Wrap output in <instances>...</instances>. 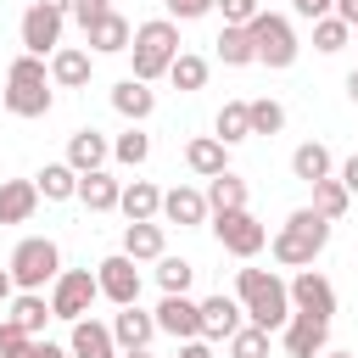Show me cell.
<instances>
[{"label":"cell","mask_w":358,"mask_h":358,"mask_svg":"<svg viewBox=\"0 0 358 358\" xmlns=\"http://www.w3.org/2000/svg\"><path fill=\"white\" fill-rule=\"evenodd\" d=\"M235 302H241V313L257 324V330H285V319H291V291H285V280L274 274V268H241L235 274Z\"/></svg>","instance_id":"obj_1"},{"label":"cell","mask_w":358,"mask_h":358,"mask_svg":"<svg viewBox=\"0 0 358 358\" xmlns=\"http://www.w3.org/2000/svg\"><path fill=\"white\" fill-rule=\"evenodd\" d=\"M330 246V224L313 213V207H296L285 224H280V235H274V263H285V268H308L319 252Z\"/></svg>","instance_id":"obj_2"},{"label":"cell","mask_w":358,"mask_h":358,"mask_svg":"<svg viewBox=\"0 0 358 358\" xmlns=\"http://www.w3.org/2000/svg\"><path fill=\"white\" fill-rule=\"evenodd\" d=\"M129 50H134V73H129V78L151 84V78H162V73L173 67V56H179V28H173L168 17H151V22L134 28Z\"/></svg>","instance_id":"obj_3"},{"label":"cell","mask_w":358,"mask_h":358,"mask_svg":"<svg viewBox=\"0 0 358 358\" xmlns=\"http://www.w3.org/2000/svg\"><path fill=\"white\" fill-rule=\"evenodd\" d=\"M6 112L11 117H45L50 112V73L39 56H17L6 73Z\"/></svg>","instance_id":"obj_4"},{"label":"cell","mask_w":358,"mask_h":358,"mask_svg":"<svg viewBox=\"0 0 358 358\" xmlns=\"http://www.w3.org/2000/svg\"><path fill=\"white\" fill-rule=\"evenodd\" d=\"M56 274H62V252H56L50 235H28V241L11 252V285L39 291V285H56Z\"/></svg>","instance_id":"obj_5"},{"label":"cell","mask_w":358,"mask_h":358,"mask_svg":"<svg viewBox=\"0 0 358 358\" xmlns=\"http://www.w3.org/2000/svg\"><path fill=\"white\" fill-rule=\"evenodd\" d=\"M246 34H252V50H257V62L263 67H291L296 62V34H291V22L285 17H274V11H257L252 22H246Z\"/></svg>","instance_id":"obj_6"},{"label":"cell","mask_w":358,"mask_h":358,"mask_svg":"<svg viewBox=\"0 0 358 358\" xmlns=\"http://www.w3.org/2000/svg\"><path fill=\"white\" fill-rule=\"evenodd\" d=\"M213 235H218V246H224L229 257H257V252L268 246V229H263L246 207H235V213H213Z\"/></svg>","instance_id":"obj_7"},{"label":"cell","mask_w":358,"mask_h":358,"mask_svg":"<svg viewBox=\"0 0 358 358\" xmlns=\"http://www.w3.org/2000/svg\"><path fill=\"white\" fill-rule=\"evenodd\" d=\"M101 296V285H95V274L90 268H62L56 274V285H50V319H84L90 313V302Z\"/></svg>","instance_id":"obj_8"},{"label":"cell","mask_w":358,"mask_h":358,"mask_svg":"<svg viewBox=\"0 0 358 358\" xmlns=\"http://www.w3.org/2000/svg\"><path fill=\"white\" fill-rule=\"evenodd\" d=\"M95 285H101V296H106V302L134 308V302H140V263H134V257H123V252H112V257H101V263H95Z\"/></svg>","instance_id":"obj_9"},{"label":"cell","mask_w":358,"mask_h":358,"mask_svg":"<svg viewBox=\"0 0 358 358\" xmlns=\"http://www.w3.org/2000/svg\"><path fill=\"white\" fill-rule=\"evenodd\" d=\"M62 22H67L62 11H50V6L34 0V6L22 11V56H39V62L56 56V50H62Z\"/></svg>","instance_id":"obj_10"},{"label":"cell","mask_w":358,"mask_h":358,"mask_svg":"<svg viewBox=\"0 0 358 358\" xmlns=\"http://www.w3.org/2000/svg\"><path fill=\"white\" fill-rule=\"evenodd\" d=\"M291 291V313H313V319H336V285L319 274V268H296V280L285 285Z\"/></svg>","instance_id":"obj_11"},{"label":"cell","mask_w":358,"mask_h":358,"mask_svg":"<svg viewBox=\"0 0 358 358\" xmlns=\"http://www.w3.org/2000/svg\"><path fill=\"white\" fill-rule=\"evenodd\" d=\"M324 347H330V319H313V313L285 319V352L291 358H319Z\"/></svg>","instance_id":"obj_12"},{"label":"cell","mask_w":358,"mask_h":358,"mask_svg":"<svg viewBox=\"0 0 358 358\" xmlns=\"http://www.w3.org/2000/svg\"><path fill=\"white\" fill-rule=\"evenodd\" d=\"M151 319H157V330H168L173 341H196V336H201V308H196L190 296H162Z\"/></svg>","instance_id":"obj_13"},{"label":"cell","mask_w":358,"mask_h":358,"mask_svg":"<svg viewBox=\"0 0 358 358\" xmlns=\"http://www.w3.org/2000/svg\"><path fill=\"white\" fill-rule=\"evenodd\" d=\"M201 308V341H229L235 330H241V302L235 296H207V302H196Z\"/></svg>","instance_id":"obj_14"},{"label":"cell","mask_w":358,"mask_h":358,"mask_svg":"<svg viewBox=\"0 0 358 358\" xmlns=\"http://www.w3.org/2000/svg\"><path fill=\"white\" fill-rule=\"evenodd\" d=\"M67 358H117V341L101 319H73V341H67Z\"/></svg>","instance_id":"obj_15"},{"label":"cell","mask_w":358,"mask_h":358,"mask_svg":"<svg viewBox=\"0 0 358 358\" xmlns=\"http://www.w3.org/2000/svg\"><path fill=\"white\" fill-rule=\"evenodd\" d=\"M84 39H90V50H101V56H117V50H129L134 28H129V17H123V11H101V17L84 28Z\"/></svg>","instance_id":"obj_16"},{"label":"cell","mask_w":358,"mask_h":358,"mask_svg":"<svg viewBox=\"0 0 358 358\" xmlns=\"http://www.w3.org/2000/svg\"><path fill=\"white\" fill-rule=\"evenodd\" d=\"M106 330H112L117 352H134V347H145V341L157 336V319H151V313H140V302H134V308H117Z\"/></svg>","instance_id":"obj_17"},{"label":"cell","mask_w":358,"mask_h":358,"mask_svg":"<svg viewBox=\"0 0 358 358\" xmlns=\"http://www.w3.org/2000/svg\"><path fill=\"white\" fill-rule=\"evenodd\" d=\"M117 213H123L129 224H151V218L162 213V190H157L151 179H129L123 196H117Z\"/></svg>","instance_id":"obj_18"},{"label":"cell","mask_w":358,"mask_h":358,"mask_svg":"<svg viewBox=\"0 0 358 358\" xmlns=\"http://www.w3.org/2000/svg\"><path fill=\"white\" fill-rule=\"evenodd\" d=\"M162 218H168V224H179V229L207 224V196H201V190H190V185H173V190H162Z\"/></svg>","instance_id":"obj_19"},{"label":"cell","mask_w":358,"mask_h":358,"mask_svg":"<svg viewBox=\"0 0 358 358\" xmlns=\"http://www.w3.org/2000/svg\"><path fill=\"white\" fill-rule=\"evenodd\" d=\"M106 157H112V145H106L101 129H78V134L67 140V168H73V173H95Z\"/></svg>","instance_id":"obj_20"},{"label":"cell","mask_w":358,"mask_h":358,"mask_svg":"<svg viewBox=\"0 0 358 358\" xmlns=\"http://www.w3.org/2000/svg\"><path fill=\"white\" fill-rule=\"evenodd\" d=\"M112 106H117L129 123H145V117L157 112V95H151V84H140V78H117V84H112Z\"/></svg>","instance_id":"obj_21"},{"label":"cell","mask_w":358,"mask_h":358,"mask_svg":"<svg viewBox=\"0 0 358 358\" xmlns=\"http://www.w3.org/2000/svg\"><path fill=\"white\" fill-rule=\"evenodd\" d=\"M34 207H39L34 179H6V185H0V224H28Z\"/></svg>","instance_id":"obj_22"},{"label":"cell","mask_w":358,"mask_h":358,"mask_svg":"<svg viewBox=\"0 0 358 358\" xmlns=\"http://www.w3.org/2000/svg\"><path fill=\"white\" fill-rule=\"evenodd\" d=\"M50 84H62V90H84V84H90V50L62 45V50L50 56Z\"/></svg>","instance_id":"obj_23"},{"label":"cell","mask_w":358,"mask_h":358,"mask_svg":"<svg viewBox=\"0 0 358 358\" xmlns=\"http://www.w3.org/2000/svg\"><path fill=\"white\" fill-rule=\"evenodd\" d=\"M117 196H123V185H117L106 168H95V173H78V201H84L90 213H112V207H117Z\"/></svg>","instance_id":"obj_24"},{"label":"cell","mask_w":358,"mask_h":358,"mask_svg":"<svg viewBox=\"0 0 358 358\" xmlns=\"http://www.w3.org/2000/svg\"><path fill=\"white\" fill-rule=\"evenodd\" d=\"M224 157H229V145H218L213 134H196V140L185 145V162H190V173H201V179H218V173H224Z\"/></svg>","instance_id":"obj_25"},{"label":"cell","mask_w":358,"mask_h":358,"mask_svg":"<svg viewBox=\"0 0 358 358\" xmlns=\"http://www.w3.org/2000/svg\"><path fill=\"white\" fill-rule=\"evenodd\" d=\"M34 190H39L45 201H73V196H78V173H73L67 162H45V168L34 173Z\"/></svg>","instance_id":"obj_26"},{"label":"cell","mask_w":358,"mask_h":358,"mask_svg":"<svg viewBox=\"0 0 358 358\" xmlns=\"http://www.w3.org/2000/svg\"><path fill=\"white\" fill-rule=\"evenodd\" d=\"M201 196H207V213H235V207H246V179L224 168L218 179H207Z\"/></svg>","instance_id":"obj_27"},{"label":"cell","mask_w":358,"mask_h":358,"mask_svg":"<svg viewBox=\"0 0 358 358\" xmlns=\"http://www.w3.org/2000/svg\"><path fill=\"white\" fill-rule=\"evenodd\" d=\"M291 173H296L302 185H319V179H330V145H319V140L296 145V151H291Z\"/></svg>","instance_id":"obj_28"},{"label":"cell","mask_w":358,"mask_h":358,"mask_svg":"<svg viewBox=\"0 0 358 358\" xmlns=\"http://www.w3.org/2000/svg\"><path fill=\"white\" fill-rule=\"evenodd\" d=\"M123 257L157 263V257H162V224H129V229H123Z\"/></svg>","instance_id":"obj_29"},{"label":"cell","mask_w":358,"mask_h":358,"mask_svg":"<svg viewBox=\"0 0 358 358\" xmlns=\"http://www.w3.org/2000/svg\"><path fill=\"white\" fill-rule=\"evenodd\" d=\"M213 129H218V134H213L218 145H241V140H252V123H246V101H224Z\"/></svg>","instance_id":"obj_30"},{"label":"cell","mask_w":358,"mask_h":358,"mask_svg":"<svg viewBox=\"0 0 358 358\" xmlns=\"http://www.w3.org/2000/svg\"><path fill=\"white\" fill-rule=\"evenodd\" d=\"M347 207H352V196H347V185H341V179H319V185H313V213H319L324 224H336Z\"/></svg>","instance_id":"obj_31"},{"label":"cell","mask_w":358,"mask_h":358,"mask_svg":"<svg viewBox=\"0 0 358 358\" xmlns=\"http://www.w3.org/2000/svg\"><path fill=\"white\" fill-rule=\"evenodd\" d=\"M45 319H50V302H45L39 291H22V296L11 302V324H22L28 336H39V330H45Z\"/></svg>","instance_id":"obj_32"},{"label":"cell","mask_w":358,"mask_h":358,"mask_svg":"<svg viewBox=\"0 0 358 358\" xmlns=\"http://www.w3.org/2000/svg\"><path fill=\"white\" fill-rule=\"evenodd\" d=\"M218 56H224V67H252V62H257L252 34H246V28H224V34H218Z\"/></svg>","instance_id":"obj_33"},{"label":"cell","mask_w":358,"mask_h":358,"mask_svg":"<svg viewBox=\"0 0 358 358\" xmlns=\"http://www.w3.org/2000/svg\"><path fill=\"white\" fill-rule=\"evenodd\" d=\"M190 280H196V268H190L185 257H157V285H162V296H185Z\"/></svg>","instance_id":"obj_34"},{"label":"cell","mask_w":358,"mask_h":358,"mask_svg":"<svg viewBox=\"0 0 358 358\" xmlns=\"http://www.w3.org/2000/svg\"><path fill=\"white\" fill-rule=\"evenodd\" d=\"M168 78H173V90H201V84H207V56L179 50V56H173V67H168Z\"/></svg>","instance_id":"obj_35"},{"label":"cell","mask_w":358,"mask_h":358,"mask_svg":"<svg viewBox=\"0 0 358 358\" xmlns=\"http://www.w3.org/2000/svg\"><path fill=\"white\" fill-rule=\"evenodd\" d=\"M246 123H252V134H280L285 129V106L280 101H246Z\"/></svg>","instance_id":"obj_36"},{"label":"cell","mask_w":358,"mask_h":358,"mask_svg":"<svg viewBox=\"0 0 358 358\" xmlns=\"http://www.w3.org/2000/svg\"><path fill=\"white\" fill-rule=\"evenodd\" d=\"M229 358H268V330L241 324V330L229 336Z\"/></svg>","instance_id":"obj_37"},{"label":"cell","mask_w":358,"mask_h":358,"mask_svg":"<svg viewBox=\"0 0 358 358\" xmlns=\"http://www.w3.org/2000/svg\"><path fill=\"white\" fill-rule=\"evenodd\" d=\"M112 157H117V162H129V168H140V162L151 157V140L140 134V123H134L129 134H117V140H112Z\"/></svg>","instance_id":"obj_38"},{"label":"cell","mask_w":358,"mask_h":358,"mask_svg":"<svg viewBox=\"0 0 358 358\" xmlns=\"http://www.w3.org/2000/svg\"><path fill=\"white\" fill-rule=\"evenodd\" d=\"M347 34H352V28H347L341 17H319V22H313V50H324V56H330V50H341V45H347Z\"/></svg>","instance_id":"obj_39"},{"label":"cell","mask_w":358,"mask_h":358,"mask_svg":"<svg viewBox=\"0 0 358 358\" xmlns=\"http://www.w3.org/2000/svg\"><path fill=\"white\" fill-rule=\"evenodd\" d=\"M213 11H224V28H246L263 6L257 0H213Z\"/></svg>","instance_id":"obj_40"},{"label":"cell","mask_w":358,"mask_h":358,"mask_svg":"<svg viewBox=\"0 0 358 358\" xmlns=\"http://www.w3.org/2000/svg\"><path fill=\"white\" fill-rule=\"evenodd\" d=\"M28 341H34V336H28L22 324L0 319V358H22V352H28Z\"/></svg>","instance_id":"obj_41"},{"label":"cell","mask_w":358,"mask_h":358,"mask_svg":"<svg viewBox=\"0 0 358 358\" xmlns=\"http://www.w3.org/2000/svg\"><path fill=\"white\" fill-rule=\"evenodd\" d=\"M162 6H168V22H196L213 11V0H162Z\"/></svg>","instance_id":"obj_42"},{"label":"cell","mask_w":358,"mask_h":358,"mask_svg":"<svg viewBox=\"0 0 358 358\" xmlns=\"http://www.w3.org/2000/svg\"><path fill=\"white\" fill-rule=\"evenodd\" d=\"M101 11H112V6H106V0H73V22H78V28H90Z\"/></svg>","instance_id":"obj_43"},{"label":"cell","mask_w":358,"mask_h":358,"mask_svg":"<svg viewBox=\"0 0 358 358\" xmlns=\"http://www.w3.org/2000/svg\"><path fill=\"white\" fill-rule=\"evenodd\" d=\"M291 6H296V17L319 22V17H330V6H336V0H291Z\"/></svg>","instance_id":"obj_44"},{"label":"cell","mask_w":358,"mask_h":358,"mask_svg":"<svg viewBox=\"0 0 358 358\" xmlns=\"http://www.w3.org/2000/svg\"><path fill=\"white\" fill-rule=\"evenodd\" d=\"M22 358H67V352H62V347H56V341H39V336H34V341H28V352H22Z\"/></svg>","instance_id":"obj_45"},{"label":"cell","mask_w":358,"mask_h":358,"mask_svg":"<svg viewBox=\"0 0 358 358\" xmlns=\"http://www.w3.org/2000/svg\"><path fill=\"white\" fill-rule=\"evenodd\" d=\"M330 17H341L347 28H358V0H336V6H330Z\"/></svg>","instance_id":"obj_46"},{"label":"cell","mask_w":358,"mask_h":358,"mask_svg":"<svg viewBox=\"0 0 358 358\" xmlns=\"http://www.w3.org/2000/svg\"><path fill=\"white\" fill-rule=\"evenodd\" d=\"M341 185H347V196H358V157L341 162Z\"/></svg>","instance_id":"obj_47"},{"label":"cell","mask_w":358,"mask_h":358,"mask_svg":"<svg viewBox=\"0 0 358 358\" xmlns=\"http://www.w3.org/2000/svg\"><path fill=\"white\" fill-rule=\"evenodd\" d=\"M173 358H213V347H207V341H201V336H196V341H185V347H179V352H173Z\"/></svg>","instance_id":"obj_48"},{"label":"cell","mask_w":358,"mask_h":358,"mask_svg":"<svg viewBox=\"0 0 358 358\" xmlns=\"http://www.w3.org/2000/svg\"><path fill=\"white\" fill-rule=\"evenodd\" d=\"M39 6H50V11H62V17L73 11V0H39Z\"/></svg>","instance_id":"obj_49"},{"label":"cell","mask_w":358,"mask_h":358,"mask_svg":"<svg viewBox=\"0 0 358 358\" xmlns=\"http://www.w3.org/2000/svg\"><path fill=\"white\" fill-rule=\"evenodd\" d=\"M11 296V268H0V302Z\"/></svg>","instance_id":"obj_50"},{"label":"cell","mask_w":358,"mask_h":358,"mask_svg":"<svg viewBox=\"0 0 358 358\" xmlns=\"http://www.w3.org/2000/svg\"><path fill=\"white\" fill-rule=\"evenodd\" d=\"M347 95H352V101H358V67H352V73H347Z\"/></svg>","instance_id":"obj_51"},{"label":"cell","mask_w":358,"mask_h":358,"mask_svg":"<svg viewBox=\"0 0 358 358\" xmlns=\"http://www.w3.org/2000/svg\"><path fill=\"white\" fill-rule=\"evenodd\" d=\"M117 358H151V352H145V347H134V352H117Z\"/></svg>","instance_id":"obj_52"},{"label":"cell","mask_w":358,"mask_h":358,"mask_svg":"<svg viewBox=\"0 0 358 358\" xmlns=\"http://www.w3.org/2000/svg\"><path fill=\"white\" fill-rule=\"evenodd\" d=\"M319 358H358V352H319Z\"/></svg>","instance_id":"obj_53"},{"label":"cell","mask_w":358,"mask_h":358,"mask_svg":"<svg viewBox=\"0 0 358 358\" xmlns=\"http://www.w3.org/2000/svg\"><path fill=\"white\" fill-rule=\"evenodd\" d=\"M106 6H112V0H106Z\"/></svg>","instance_id":"obj_54"}]
</instances>
